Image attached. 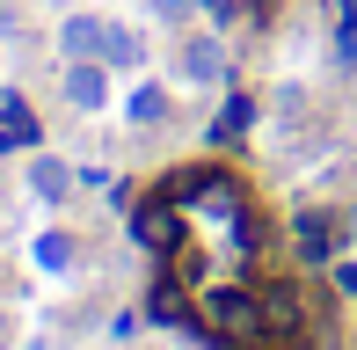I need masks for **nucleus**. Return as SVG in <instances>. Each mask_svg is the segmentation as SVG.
Segmentation results:
<instances>
[{
	"instance_id": "1",
	"label": "nucleus",
	"mask_w": 357,
	"mask_h": 350,
	"mask_svg": "<svg viewBox=\"0 0 357 350\" xmlns=\"http://www.w3.org/2000/svg\"><path fill=\"white\" fill-rule=\"evenodd\" d=\"M59 102L66 109H102L109 102V59H66L59 66Z\"/></svg>"
},
{
	"instance_id": "2",
	"label": "nucleus",
	"mask_w": 357,
	"mask_h": 350,
	"mask_svg": "<svg viewBox=\"0 0 357 350\" xmlns=\"http://www.w3.org/2000/svg\"><path fill=\"white\" fill-rule=\"evenodd\" d=\"M219 73H226V44L212 37V29L183 37V52H175V81H183V88H212Z\"/></svg>"
},
{
	"instance_id": "3",
	"label": "nucleus",
	"mask_w": 357,
	"mask_h": 350,
	"mask_svg": "<svg viewBox=\"0 0 357 350\" xmlns=\"http://www.w3.org/2000/svg\"><path fill=\"white\" fill-rule=\"evenodd\" d=\"M102 37H109V15H95V8H73L59 22V52L66 59H102Z\"/></svg>"
},
{
	"instance_id": "4",
	"label": "nucleus",
	"mask_w": 357,
	"mask_h": 350,
	"mask_svg": "<svg viewBox=\"0 0 357 350\" xmlns=\"http://www.w3.org/2000/svg\"><path fill=\"white\" fill-rule=\"evenodd\" d=\"M168 109H175V95L160 88V81H139L132 88V102H124V117L139 124V132H153V124H168Z\"/></svg>"
},
{
	"instance_id": "5",
	"label": "nucleus",
	"mask_w": 357,
	"mask_h": 350,
	"mask_svg": "<svg viewBox=\"0 0 357 350\" xmlns=\"http://www.w3.org/2000/svg\"><path fill=\"white\" fill-rule=\"evenodd\" d=\"M29 190H37L44 204H59V197H66V190H73V168L44 153V161H29Z\"/></svg>"
},
{
	"instance_id": "6",
	"label": "nucleus",
	"mask_w": 357,
	"mask_h": 350,
	"mask_svg": "<svg viewBox=\"0 0 357 350\" xmlns=\"http://www.w3.org/2000/svg\"><path fill=\"white\" fill-rule=\"evenodd\" d=\"M139 52H146V37L132 22H117V15H109V37H102V59L109 66H139Z\"/></svg>"
},
{
	"instance_id": "7",
	"label": "nucleus",
	"mask_w": 357,
	"mask_h": 350,
	"mask_svg": "<svg viewBox=\"0 0 357 350\" xmlns=\"http://www.w3.org/2000/svg\"><path fill=\"white\" fill-rule=\"evenodd\" d=\"M139 241H146V248H168V241H175V204H168V197H153V204L139 212Z\"/></svg>"
},
{
	"instance_id": "8",
	"label": "nucleus",
	"mask_w": 357,
	"mask_h": 350,
	"mask_svg": "<svg viewBox=\"0 0 357 350\" xmlns=\"http://www.w3.org/2000/svg\"><path fill=\"white\" fill-rule=\"evenodd\" d=\"M73 256H80V241H73V234H44V241H37V263H44V270H66Z\"/></svg>"
},
{
	"instance_id": "9",
	"label": "nucleus",
	"mask_w": 357,
	"mask_h": 350,
	"mask_svg": "<svg viewBox=\"0 0 357 350\" xmlns=\"http://www.w3.org/2000/svg\"><path fill=\"white\" fill-rule=\"evenodd\" d=\"M153 15H160V22H183V15H190V0H153Z\"/></svg>"
},
{
	"instance_id": "10",
	"label": "nucleus",
	"mask_w": 357,
	"mask_h": 350,
	"mask_svg": "<svg viewBox=\"0 0 357 350\" xmlns=\"http://www.w3.org/2000/svg\"><path fill=\"white\" fill-rule=\"evenodd\" d=\"M335 284H343V292H357V263H335Z\"/></svg>"
},
{
	"instance_id": "11",
	"label": "nucleus",
	"mask_w": 357,
	"mask_h": 350,
	"mask_svg": "<svg viewBox=\"0 0 357 350\" xmlns=\"http://www.w3.org/2000/svg\"><path fill=\"white\" fill-rule=\"evenodd\" d=\"M29 350H52V343H29Z\"/></svg>"
},
{
	"instance_id": "12",
	"label": "nucleus",
	"mask_w": 357,
	"mask_h": 350,
	"mask_svg": "<svg viewBox=\"0 0 357 350\" xmlns=\"http://www.w3.org/2000/svg\"><path fill=\"white\" fill-rule=\"evenodd\" d=\"M0 8H8V0H0Z\"/></svg>"
}]
</instances>
